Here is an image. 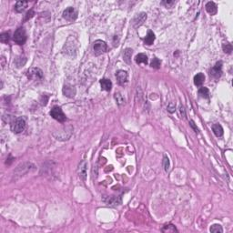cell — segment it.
Here are the masks:
<instances>
[{"label":"cell","mask_w":233,"mask_h":233,"mask_svg":"<svg viewBox=\"0 0 233 233\" xmlns=\"http://www.w3.org/2000/svg\"><path fill=\"white\" fill-rule=\"evenodd\" d=\"M20 166H21V168L18 166L17 167V169H16V173H15V175H19V176H23L25 173H26V171H28V169H30V166H32V164L31 163H27V165H26V163H24V164H20Z\"/></svg>","instance_id":"11"},{"label":"cell","mask_w":233,"mask_h":233,"mask_svg":"<svg viewBox=\"0 0 233 233\" xmlns=\"http://www.w3.org/2000/svg\"><path fill=\"white\" fill-rule=\"evenodd\" d=\"M13 40L17 45H24L26 41V33L25 28L19 27L18 29H17L14 34Z\"/></svg>","instance_id":"2"},{"label":"cell","mask_w":233,"mask_h":233,"mask_svg":"<svg viewBox=\"0 0 233 233\" xmlns=\"http://www.w3.org/2000/svg\"><path fill=\"white\" fill-rule=\"evenodd\" d=\"M179 111H180V116L181 118H185L186 117V111H185V108L183 106H181L180 108H179Z\"/></svg>","instance_id":"31"},{"label":"cell","mask_w":233,"mask_h":233,"mask_svg":"<svg viewBox=\"0 0 233 233\" xmlns=\"http://www.w3.org/2000/svg\"><path fill=\"white\" fill-rule=\"evenodd\" d=\"M147 19V14L146 13H140V14H138L134 19H133V26L135 27H138V26H140Z\"/></svg>","instance_id":"10"},{"label":"cell","mask_w":233,"mask_h":233,"mask_svg":"<svg viewBox=\"0 0 233 233\" xmlns=\"http://www.w3.org/2000/svg\"><path fill=\"white\" fill-rule=\"evenodd\" d=\"M132 51L133 50L131 49H126L123 53V59L128 64H130V62H131V56H132V53H133Z\"/></svg>","instance_id":"20"},{"label":"cell","mask_w":233,"mask_h":233,"mask_svg":"<svg viewBox=\"0 0 233 233\" xmlns=\"http://www.w3.org/2000/svg\"><path fill=\"white\" fill-rule=\"evenodd\" d=\"M205 81V76L203 73H198L195 77H194V84L197 87H200Z\"/></svg>","instance_id":"18"},{"label":"cell","mask_w":233,"mask_h":233,"mask_svg":"<svg viewBox=\"0 0 233 233\" xmlns=\"http://www.w3.org/2000/svg\"><path fill=\"white\" fill-rule=\"evenodd\" d=\"M212 131L215 134V136L218 137V138L223 136V128L219 124H214L212 126Z\"/></svg>","instance_id":"19"},{"label":"cell","mask_w":233,"mask_h":233,"mask_svg":"<svg viewBox=\"0 0 233 233\" xmlns=\"http://www.w3.org/2000/svg\"><path fill=\"white\" fill-rule=\"evenodd\" d=\"M206 10H207V12L208 14H210V15H216L217 14V12H218V7H217V5L214 3V2H208L207 4H206Z\"/></svg>","instance_id":"13"},{"label":"cell","mask_w":233,"mask_h":233,"mask_svg":"<svg viewBox=\"0 0 233 233\" xmlns=\"http://www.w3.org/2000/svg\"><path fill=\"white\" fill-rule=\"evenodd\" d=\"M135 61H136L137 64H141V63H143V64L147 65V64H148V56H147L146 54L140 53V54H138V55L136 56Z\"/></svg>","instance_id":"16"},{"label":"cell","mask_w":233,"mask_h":233,"mask_svg":"<svg viewBox=\"0 0 233 233\" xmlns=\"http://www.w3.org/2000/svg\"><path fill=\"white\" fill-rule=\"evenodd\" d=\"M27 4H28V3H27L26 1H17V2L16 3V6H15L16 11L18 12V13L23 12L26 7H27Z\"/></svg>","instance_id":"15"},{"label":"cell","mask_w":233,"mask_h":233,"mask_svg":"<svg viewBox=\"0 0 233 233\" xmlns=\"http://www.w3.org/2000/svg\"><path fill=\"white\" fill-rule=\"evenodd\" d=\"M62 17H63V18H65L68 21H74L78 17V11L74 7L69 6L64 10Z\"/></svg>","instance_id":"5"},{"label":"cell","mask_w":233,"mask_h":233,"mask_svg":"<svg viewBox=\"0 0 233 233\" xmlns=\"http://www.w3.org/2000/svg\"><path fill=\"white\" fill-rule=\"evenodd\" d=\"M162 165H163V168L165 169V171H169V168H170V163H169V159L167 156H164L163 157V161H162Z\"/></svg>","instance_id":"25"},{"label":"cell","mask_w":233,"mask_h":233,"mask_svg":"<svg viewBox=\"0 0 233 233\" xmlns=\"http://www.w3.org/2000/svg\"><path fill=\"white\" fill-rule=\"evenodd\" d=\"M199 95L203 99H209V91L205 87H202L199 89Z\"/></svg>","instance_id":"22"},{"label":"cell","mask_w":233,"mask_h":233,"mask_svg":"<svg viewBox=\"0 0 233 233\" xmlns=\"http://www.w3.org/2000/svg\"><path fill=\"white\" fill-rule=\"evenodd\" d=\"M189 122H190V126H191V127H192V128L194 129V130H195V132H196V133H199V130H198V128L196 127V125H195L194 121H193V120H190Z\"/></svg>","instance_id":"33"},{"label":"cell","mask_w":233,"mask_h":233,"mask_svg":"<svg viewBox=\"0 0 233 233\" xmlns=\"http://www.w3.org/2000/svg\"><path fill=\"white\" fill-rule=\"evenodd\" d=\"M93 49H94V53H95L96 56H99V55H101V54H103V53L107 51V45L105 41L99 39V40H96L94 42Z\"/></svg>","instance_id":"6"},{"label":"cell","mask_w":233,"mask_h":233,"mask_svg":"<svg viewBox=\"0 0 233 233\" xmlns=\"http://www.w3.org/2000/svg\"><path fill=\"white\" fill-rule=\"evenodd\" d=\"M63 94L68 98H73L76 94V89L74 87L69 86V85H65L63 87Z\"/></svg>","instance_id":"12"},{"label":"cell","mask_w":233,"mask_h":233,"mask_svg":"<svg viewBox=\"0 0 233 233\" xmlns=\"http://www.w3.org/2000/svg\"><path fill=\"white\" fill-rule=\"evenodd\" d=\"M26 77L31 80H41L43 78V72L38 68H31L26 71Z\"/></svg>","instance_id":"4"},{"label":"cell","mask_w":233,"mask_h":233,"mask_svg":"<svg viewBox=\"0 0 233 233\" xmlns=\"http://www.w3.org/2000/svg\"><path fill=\"white\" fill-rule=\"evenodd\" d=\"M50 116L54 119L59 121V122H65L67 120V117L62 111V109L59 107H54L50 111Z\"/></svg>","instance_id":"3"},{"label":"cell","mask_w":233,"mask_h":233,"mask_svg":"<svg viewBox=\"0 0 233 233\" xmlns=\"http://www.w3.org/2000/svg\"><path fill=\"white\" fill-rule=\"evenodd\" d=\"M176 4L175 1H172V0H165V1H162V5H164L167 8H171L173 7V6Z\"/></svg>","instance_id":"29"},{"label":"cell","mask_w":233,"mask_h":233,"mask_svg":"<svg viewBox=\"0 0 233 233\" xmlns=\"http://www.w3.org/2000/svg\"><path fill=\"white\" fill-rule=\"evenodd\" d=\"M222 49H223V51L225 52V53H228V54L231 53V51H232V46H231V44H230V43L223 44Z\"/></svg>","instance_id":"28"},{"label":"cell","mask_w":233,"mask_h":233,"mask_svg":"<svg viewBox=\"0 0 233 233\" xmlns=\"http://www.w3.org/2000/svg\"><path fill=\"white\" fill-rule=\"evenodd\" d=\"M160 65H161V62H160V60H159L158 58H157V57H154V58L152 59L151 64H150V66H151L153 68H160Z\"/></svg>","instance_id":"27"},{"label":"cell","mask_w":233,"mask_h":233,"mask_svg":"<svg viewBox=\"0 0 233 233\" xmlns=\"http://www.w3.org/2000/svg\"><path fill=\"white\" fill-rule=\"evenodd\" d=\"M175 110H176V104L174 102H170L168 105V111L170 113H173L175 112Z\"/></svg>","instance_id":"30"},{"label":"cell","mask_w":233,"mask_h":233,"mask_svg":"<svg viewBox=\"0 0 233 233\" xmlns=\"http://www.w3.org/2000/svg\"><path fill=\"white\" fill-rule=\"evenodd\" d=\"M100 86H101V89L105 91H110L112 88V82L107 79V78H103L100 80Z\"/></svg>","instance_id":"14"},{"label":"cell","mask_w":233,"mask_h":233,"mask_svg":"<svg viewBox=\"0 0 233 233\" xmlns=\"http://www.w3.org/2000/svg\"><path fill=\"white\" fill-rule=\"evenodd\" d=\"M33 16H34V11H33V10H30L29 12H27V13H26V17H25V21H26V20H28V19H30Z\"/></svg>","instance_id":"32"},{"label":"cell","mask_w":233,"mask_h":233,"mask_svg":"<svg viewBox=\"0 0 233 233\" xmlns=\"http://www.w3.org/2000/svg\"><path fill=\"white\" fill-rule=\"evenodd\" d=\"M222 73V62L219 61L216 63V65L211 68L210 70V76H212L214 78H219Z\"/></svg>","instance_id":"9"},{"label":"cell","mask_w":233,"mask_h":233,"mask_svg":"<svg viewBox=\"0 0 233 233\" xmlns=\"http://www.w3.org/2000/svg\"><path fill=\"white\" fill-rule=\"evenodd\" d=\"M0 41L4 44H7L9 41V33L4 32L0 35Z\"/></svg>","instance_id":"26"},{"label":"cell","mask_w":233,"mask_h":233,"mask_svg":"<svg viewBox=\"0 0 233 233\" xmlns=\"http://www.w3.org/2000/svg\"><path fill=\"white\" fill-rule=\"evenodd\" d=\"M26 119L22 117H19V118H15L11 124H10V129H11V131L16 133V134H18V133H21L22 131H24L25 129H26Z\"/></svg>","instance_id":"1"},{"label":"cell","mask_w":233,"mask_h":233,"mask_svg":"<svg viewBox=\"0 0 233 233\" xmlns=\"http://www.w3.org/2000/svg\"><path fill=\"white\" fill-rule=\"evenodd\" d=\"M161 231L163 232H178V230L176 229V227L172 224H166Z\"/></svg>","instance_id":"21"},{"label":"cell","mask_w":233,"mask_h":233,"mask_svg":"<svg viewBox=\"0 0 233 233\" xmlns=\"http://www.w3.org/2000/svg\"><path fill=\"white\" fill-rule=\"evenodd\" d=\"M114 98H115V99H116V101H117L118 106H121V105L125 103V99L119 92H116L115 95H114Z\"/></svg>","instance_id":"23"},{"label":"cell","mask_w":233,"mask_h":233,"mask_svg":"<svg viewBox=\"0 0 233 233\" xmlns=\"http://www.w3.org/2000/svg\"><path fill=\"white\" fill-rule=\"evenodd\" d=\"M116 78L118 80V83L120 86H125L128 83V80H129V74L125 70H118L116 73Z\"/></svg>","instance_id":"7"},{"label":"cell","mask_w":233,"mask_h":233,"mask_svg":"<svg viewBox=\"0 0 233 233\" xmlns=\"http://www.w3.org/2000/svg\"><path fill=\"white\" fill-rule=\"evenodd\" d=\"M155 38H156L155 34H154L152 31H149V32H148L147 37L144 38V42H145V44H146V45L150 46V45H152V44L154 43Z\"/></svg>","instance_id":"17"},{"label":"cell","mask_w":233,"mask_h":233,"mask_svg":"<svg viewBox=\"0 0 233 233\" xmlns=\"http://www.w3.org/2000/svg\"><path fill=\"white\" fill-rule=\"evenodd\" d=\"M210 232H214V233H222L223 232V229L222 227L219 225V224H214L210 227L209 229Z\"/></svg>","instance_id":"24"},{"label":"cell","mask_w":233,"mask_h":233,"mask_svg":"<svg viewBox=\"0 0 233 233\" xmlns=\"http://www.w3.org/2000/svg\"><path fill=\"white\" fill-rule=\"evenodd\" d=\"M87 163L86 160H83L79 163L78 168V177L83 181H86L87 179Z\"/></svg>","instance_id":"8"}]
</instances>
